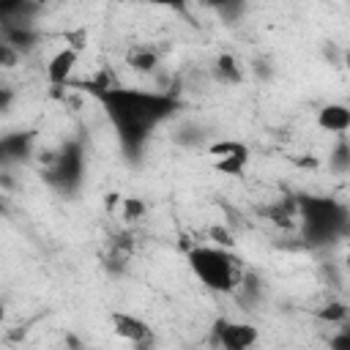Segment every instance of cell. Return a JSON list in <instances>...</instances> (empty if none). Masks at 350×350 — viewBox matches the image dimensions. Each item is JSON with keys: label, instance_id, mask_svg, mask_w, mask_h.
<instances>
[{"label": "cell", "instance_id": "obj_18", "mask_svg": "<svg viewBox=\"0 0 350 350\" xmlns=\"http://www.w3.org/2000/svg\"><path fill=\"white\" fill-rule=\"evenodd\" d=\"M345 314H347V306L345 304H339V301H334V304H325V309H320V317L323 320H328V323H342L345 320Z\"/></svg>", "mask_w": 350, "mask_h": 350}, {"label": "cell", "instance_id": "obj_14", "mask_svg": "<svg viewBox=\"0 0 350 350\" xmlns=\"http://www.w3.org/2000/svg\"><path fill=\"white\" fill-rule=\"evenodd\" d=\"M208 8H213L227 25L238 22L243 16V8H246V0H202Z\"/></svg>", "mask_w": 350, "mask_h": 350}, {"label": "cell", "instance_id": "obj_4", "mask_svg": "<svg viewBox=\"0 0 350 350\" xmlns=\"http://www.w3.org/2000/svg\"><path fill=\"white\" fill-rule=\"evenodd\" d=\"M85 178V145L82 139H66L60 150L49 159L44 170V180L60 194H74Z\"/></svg>", "mask_w": 350, "mask_h": 350}, {"label": "cell", "instance_id": "obj_17", "mask_svg": "<svg viewBox=\"0 0 350 350\" xmlns=\"http://www.w3.org/2000/svg\"><path fill=\"white\" fill-rule=\"evenodd\" d=\"M142 213H145V202H142V200H137V197H126V200H123V216H126L129 221L142 219Z\"/></svg>", "mask_w": 350, "mask_h": 350}, {"label": "cell", "instance_id": "obj_11", "mask_svg": "<svg viewBox=\"0 0 350 350\" xmlns=\"http://www.w3.org/2000/svg\"><path fill=\"white\" fill-rule=\"evenodd\" d=\"M317 126L323 131H331V134H345L350 129V109L347 104H339V101H331L325 107H320L317 112Z\"/></svg>", "mask_w": 350, "mask_h": 350}, {"label": "cell", "instance_id": "obj_9", "mask_svg": "<svg viewBox=\"0 0 350 350\" xmlns=\"http://www.w3.org/2000/svg\"><path fill=\"white\" fill-rule=\"evenodd\" d=\"M38 0H0V27H36Z\"/></svg>", "mask_w": 350, "mask_h": 350}, {"label": "cell", "instance_id": "obj_7", "mask_svg": "<svg viewBox=\"0 0 350 350\" xmlns=\"http://www.w3.org/2000/svg\"><path fill=\"white\" fill-rule=\"evenodd\" d=\"M208 153L216 159V170L224 175H241L249 161V148L235 139H219L208 148Z\"/></svg>", "mask_w": 350, "mask_h": 350}, {"label": "cell", "instance_id": "obj_23", "mask_svg": "<svg viewBox=\"0 0 350 350\" xmlns=\"http://www.w3.org/2000/svg\"><path fill=\"white\" fill-rule=\"evenodd\" d=\"M331 347H334V350H339V347H350V334L345 331L342 336H336V339H331Z\"/></svg>", "mask_w": 350, "mask_h": 350}, {"label": "cell", "instance_id": "obj_16", "mask_svg": "<svg viewBox=\"0 0 350 350\" xmlns=\"http://www.w3.org/2000/svg\"><path fill=\"white\" fill-rule=\"evenodd\" d=\"M129 66L134 68V71H153L156 68V63H159V55L153 52V49H131L129 52Z\"/></svg>", "mask_w": 350, "mask_h": 350}, {"label": "cell", "instance_id": "obj_6", "mask_svg": "<svg viewBox=\"0 0 350 350\" xmlns=\"http://www.w3.org/2000/svg\"><path fill=\"white\" fill-rule=\"evenodd\" d=\"M109 323H112V331H115L120 339H126L129 345H134V347H148V345H153V328H150L142 317H137V314H131V312H112V314H109Z\"/></svg>", "mask_w": 350, "mask_h": 350}, {"label": "cell", "instance_id": "obj_8", "mask_svg": "<svg viewBox=\"0 0 350 350\" xmlns=\"http://www.w3.org/2000/svg\"><path fill=\"white\" fill-rule=\"evenodd\" d=\"M36 131H8L0 134V167L22 164L33 156Z\"/></svg>", "mask_w": 350, "mask_h": 350}, {"label": "cell", "instance_id": "obj_12", "mask_svg": "<svg viewBox=\"0 0 350 350\" xmlns=\"http://www.w3.org/2000/svg\"><path fill=\"white\" fill-rule=\"evenodd\" d=\"M0 38L5 44H11L19 55H27V52H33L38 46L41 33L36 27H0Z\"/></svg>", "mask_w": 350, "mask_h": 350}, {"label": "cell", "instance_id": "obj_1", "mask_svg": "<svg viewBox=\"0 0 350 350\" xmlns=\"http://www.w3.org/2000/svg\"><path fill=\"white\" fill-rule=\"evenodd\" d=\"M79 88L98 101V107L104 109L107 120L115 129L123 156L134 164L142 159L153 129H159L164 120H170L180 109V101L175 93L115 85L104 74L98 79L82 82Z\"/></svg>", "mask_w": 350, "mask_h": 350}, {"label": "cell", "instance_id": "obj_15", "mask_svg": "<svg viewBox=\"0 0 350 350\" xmlns=\"http://www.w3.org/2000/svg\"><path fill=\"white\" fill-rule=\"evenodd\" d=\"M336 137H339V142H336L334 153L328 156V164H331V170H334L336 175H345V172L350 170V145H347L345 134H336Z\"/></svg>", "mask_w": 350, "mask_h": 350}, {"label": "cell", "instance_id": "obj_20", "mask_svg": "<svg viewBox=\"0 0 350 350\" xmlns=\"http://www.w3.org/2000/svg\"><path fill=\"white\" fill-rule=\"evenodd\" d=\"M153 8H167V11H175V14H186L189 8V0H142Z\"/></svg>", "mask_w": 350, "mask_h": 350}, {"label": "cell", "instance_id": "obj_13", "mask_svg": "<svg viewBox=\"0 0 350 350\" xmlns=\"http://www.w3.org/2000/svg\"><path fill=\"white\" fill-rule=\"evenodd\" d=\"M213 77H216L219 82H224V85H238V82L243 79L241 66L235 63L232 55H219V57H216V63H213Z\"/></svg>", "mask_w": 350, "mask_h": 350}, {"label": "cell", "instance_id": "obj_2", "mask_svg": "<svg viewBox=\"0 0 350 350\" xmlns=\"http://www.w3.org/2000/svg\"><path fill=\"white\" fill-rule=\"evenodd\" d=\"M301 235L309 246H331L350 232V211L345 202L323 194L295 197Z\"/></svg>", "mask_w": 350, "mask_h": 350}, {"label": "cell", "instance_id": "obj_5", "mask_svg": "<svg viewBox=\"0 0 350 350\" xmlns=\"http://www.w3.org/2000/svg\"><path fill=\"white\" fill-rule=\"evenodd\" d=\"M211 345L224 347V350H246V347L257 345V328L243 320L219 317L211 325Z\"/></svg>", "mask_w": 350, "mask_h": 350}, {"label": "cell", "instance_id": "obj_22", "mask_svg": "<svg viewBox=\"0 0 350 350\" xmlns=\"http://www.w3.org/2000/svg\"><path fill=\"white\" fill-rule=\"evenodd\" d=\"M14 90L11 88H0V112H8L11 109V104H14Z\"/></svg>", "mask_w": 350, "mask_h": 350}, {"label": "cell", "instance_id": "obj_24", "mask_svg": "<svg viewBox=\"0 0 350 350\" xmlns=\"http://www.w3.org/2000/svg\"><path fill=\"white\" fill-rule=\"evenodd\" d=\"M3 320H5V304L0 301V325H3Z\"/></svg>", "mask_w": 350, "mask_h": 350}, {"label": "cell", "instance_id": "obj_21", "mask_svg": "<svg viewBox=\"0 0 350 350\" xmlns=\"http://www.w3.org/2000/svg\"><path fill=\"white\" fill-rule=\"evenodd\" d=\"M211 238H213L219 246H227V249L232 246V235H230L224 227H213V230H211Z\"/></svg>", "mask_w": 350, "mask_h": 350}, {"label": "cell", "instance_id": "obj_10", "mask_svg": "<svg viewBox=\"0 0 350 350\" xmlns=\"http://www.w3.org/2000/svg\"><path fill=\"white\" fill-rule=\"evenodd\" d=\"M77 60H79V49H74V46L57 49V52L49 57V63H46V79H49V85H52V88L68 85V79H71V74H74V68H77Z\"/></svg>", "mask_w": 350, "mask_h": 350}, {"label": "cell", "instance_id": "obj_3", "mask_svg": "<svg viewBox=\"0 0 350 350\" xmlns=\"http://www.w3.org/2000/svg\"><path fill=\"white\" fill-rule=\"evenodd\" d=\"M186 262L202 287H208L213 293H224V295H232V290L238 287V282L243 276V262L227 246H219V243L216 246H208V243L191 246L186 252Z\"/></svg>", "mask_w": 350, "mask_h": 350}, {"label": "cell", "instance_id": "obj_19", "mask_svg": "<svg viewBox=\"0 0 350 350\" xmlns=\"http://www.w3.org/2000/svg\"><path fill=\"white\" fill-rule=\"evenodd\" d=\"M19 52L11 46V44H5L3 38H0V68H14L16 63H19Z\"/></svg>", "mask_w": 350, "mask_h": 350}]
</instances>
